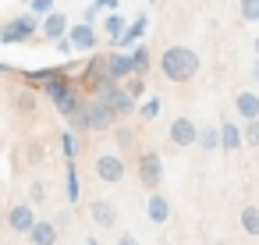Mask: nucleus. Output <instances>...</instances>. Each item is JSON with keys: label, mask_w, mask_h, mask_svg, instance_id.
Returning <instances> with one entry per match:
<instances>
[{"label": "nucleus", "mask_w": 259, "mask_h": 245, "mask_svg": "<svg viewBox=\"0 0 259 245\" xmlns=\"http://www.w3.org/2000/svg\"><path fill=\"white\" fill-rule=\"evenodd\" d=\"M160 71H163V78L167 82H192L195 75H199V54L195 50H188V47H167L163 54H160Z\"/></svg>", "instance_id": "obj_1"}, {"label": "nucleus", "mask_w": 259, "mask_h": 245, "mask_svg": "<svg viewBox=\"0 0 259 245\" xmlns=\"http://www.w3.org/2000/svg\"><path fill=\"white\" fill-rule=\"evenodd\" d=\"M107 82H114V78L107 75V54H93V57L78 68V78H75V86H78L85 96H96Z\"/></svg>", "instance_id": "obj_2"}, {"label": "nucleus", "mask_w": 259, "mask_h": 245, "mask_svg": "<svg viewBox=\"0 0 259 245\" xmlns=\"http://www.w3.org/2000/svg\"><path fill=\"white\" fill-rule=\"evenodd\" d=\"M135 174H139L142 188L156 192V188L163 185V156H160L156 149H142V153L135 156Z\"/></svg>", "instance_id": "obj_3"}, {"label": "nucleus", "mask_w": 259, "mask_h": 245, "mask_svg": "<svg viewBox=\"0 0 259 245\" xmlns=\"http://www.w3.org/2000/svg\"><path fill=\"white\" fill-rule=\"evenodd\" d=\"M36 32H39V18L36 15H18L8 25H0V39L4 43H29Z\"/></svg>", "instance_id": "obj_4"}, {"label": "nucleus", "mask_w": 259, "mask_h": 245, "mask_svg": "<svg viewBox=\"0 0 259 245\" xmlns=\"http://www.w3.org/2000/svg\"><path fill=\"white\" fill-rule=\"evenodd\" d=\"M93 171H96V178H100L103 185H117V181H124L128 164H124V156H121V153H103V156H96Z\"/></svg>", "instance_id": "obj_5"}, {"label": "nucleus", "mask_w": 259, "mask_h": 245, "mask_svg": "<svg viewBox=\"0 0 259 245\" xmlns=\"http://www.w3.org/2000/svg\"><path fill=\"white\" fill-rule=\"evenodd\" d=\"M85 121H89V132H110L114 125H117V117H114V110L103 103V100H85Z\"/></svg>", "instance_id": "obj_6"}, {"label": "nucleus", "mask_w": 259, "mask_h": 245, "mask_svg": "<svg viewBox=\"0 0 259 245\" xmlns=\"http://www.w3.org/2000/svg\"><path fill=\"white\" fill-rule=\"evenodd\" d=\"M195 135H199V125L192 121V117H174L170 121V128H167V139H170V146H178V149H188V146H195Z\"/></svg>", "instance_id": "obj_7"}, {"label": "nucleus", "mask_w": 259, "mask_h": 245, "mask_svg": "<svg viewBox=\"0 0 259 245\" xmlns=\"http://www.w3.org/2000/svg\"><path fill=\"white\" fill-rule=\"evenodd\" d=\"M4 224L15 231V234H29L32 224H36V210L29 202H15L11 210H4Z\"/></svg>", "instance_id": "obj_8"}, {"label": "nucleus", "mask_w": 259, "mask_h": 245, "mask_svg": "<svg viewBox=\"0 0 259 245\" xmlns=\"http://www.w3.org/2000/svg\"><path fill=\"white\" fill-rule=\"evenodd\" d=\"M68 15H61V11H50L43 22H39V36L43 39H50V43H57V39H64L68 36Z\"/></svg>", "instance_id": "obj_9"}, {"label": "nucleus", "mask_w": 259, "mask_h": 245, "mask_svg": "<svg viewBox=\"0 0 259 245\" xmlns=\"http://www.w3.org/2000/svg\"><path fill=\"white\" fill-rule=\"evenodd\" d=\"M11 103H15V110H18L22 117H32V114L39 110V93H36L32 86H18L15 96H11Z\"/></svg>", "instance_id": "obj_10"}, {"label": "nucleus", "mask_w": 259, "mask_h": 245, "mask_svg": "<svg viewBox=\"0 0 259 245\" xmlns=\"http://www.w3.org/2000/svg\"><path fill=\"white\" fill-rule=\"evenodd\" d=\"M107 75L114 82H124L135 75V64H132V54H107Z\"/></svg>", "instance_id": "obj_11"}, {"label": "nucleus", "mask_w": 259, "mask_h": 245, "mask_svg": "<svg viewBox=\"0 0 259 245\" xmlns=\"http://www.w3.org/2000/svg\"><path fill=\"white\" fill-rule=\"evenodd\" d=\"M89 217L96 220V227H114L117 224V206L110 199H93L89 202Z\"/></svg>", "instance_id": "obj_12"}, {"label": "nucleus", "mask_w": 259, "mask_h": 245, "mask_svg": "<svg viewBox=\"0 0 259 245\" xmlns=\"http://www.w3.org/2000/svg\"><path fill=\"white\" fill-rule=\"evenodd\" d=\"M61 75H71V68H39V71H22V78H25V86H32V89H47L54 78H61Z\"/></svg>", "instance_id": "obj_13"}, {"label": "nucleus", "mask_w": 259, "mask_h": 245, "mask_svg": "<svg viewBox=\"0 0 259 245\" xmlns=\"http://www.w3.org/2000/svg\"><path fill=\"white\" fill-rule=\"evenodd\" d=\"M146 217H149L153 224H167V220H170V202H167L163 192H149V199H146Z\"/></svg>", "instance_id": "obj_14"}, {"label": "nucleus", "mask_w": 259, "mask_h": 245, "mask_svg": "<svg viewBox=\"0 0 259 245\" xmlns=\"http://www.w3.org/2000/svg\"><path fill=\"white\" fill-rule=\"evenodd\" d=\"M57 238H61V231H57L54 220H36L32 231H29V241L32 245H57Z\"/></svg>", "instance_id": "obj_15"}, {"label": "nucleus", "mask_w": 259, "mask_h": 245, "mask_svg": "<svg viewBox=\"0 0 259 245\" xmlns=\"http://www.w3.org/2000/svg\"><path fill=\"white\" fill-rule=\"evenodd\" d=\"M234 107H238V117L241 121H255L259 117V93H248V89L234 93Z\"/></svg>", "instance_id": "obj_16"}, {"label": "nucleus", "mask_w": 259, "mask_h": 245, "mask_svg": "<svg viewBox=\"0 0 259 245\" xmlns=\"http://www.w3.org/2000/svg\"><path fill=\"white\" fill-rule=\"evenodd\" d=\"M68 39H71V47L75 50H96V32H93V25H71L68 29Z\"/></svg>", "instance_id": "obj_17"}, {"label": "nucleus", "mask_w": 259, "mask_h": 245, "mask_svg": "<svg viewBox=\"0 0 259 245\" xmlns=\"http://www.w3.org/2000/svg\"><path fill=\"white\" fill-rule=\"evenodd\" d=\"M241 146H245L241 128H238L234 121H220V149H224V153H234V149H241Z\"/></svg>", "instance_id": "obj_18"}, {"label": "nucleus", "mask_w": 259, "mask_h": 245, "mask_svg": "<svg viewBox=\"0 0 259 245\" xmlns=\"http://www.w3.org/2000/svg\"><path fill=\"white\" fill-rule=\"evenodd\" d=\"M238 224H241V231H245V234L259 238V206H255V202L241 206V213H238Z\"/></svg>", "instance_id": "obj_19"}, {"label": "nucleus", "mask_w": 259, "mask_h": 245, "mask_svg": "<svg viewBox=\"0 0 259 245\" xmlns=\"http://www.w3.org/2000/svg\"><path fill=\"white\" fill-rule=\"evenodd\" d=\"M114 142H117L121 153H132V149L139 146V132L128 128V125H114Z\"/></svg>", "instance_id": "obj_20"}, {"label": "nucleus", "mask_w": 259, "mask_h": 245, "mask_svg": "<svg viewBox=\"0 0 259 245\" xmlns=\"http://www.w3.org/2000/svg\"><path fill=\"white\" fill-rule=\"evenodd\" d=\"M142 32H146V15H139V18H135L128 29H124V36H121L114 47H135V43L142 39Z\"/></svg>", "instance_id": "obj_21"}, {"label": "nucleus", "mask_w": 259, "mask_h": 245, "mask_svg": "<svg viewBox=\"0 0 259 245\" xmlns=\"http://www.w3.org/2000/svg\"><path fill=\"white\" fill-rule=\"evenodd\" d=\"M195 146L199 149H206V153H213V149H220V128H199V135H195Z\"/></svg>", "instance_id": "obj_22"}, {"label": "nucleus", "mask_w": 259, "mask_h": 245, "mask_svg": "<svg viewBox=\"0 0 259 245\" xmlns=\"http://www.w3.org/2000/svg\"><path fill=\"white\" fill-rule=\"evenodd\" d=\"M103 32H107V39H110V43H117V39L124 36V18H121L117 11H110V15L103 18Z\"/></svg>", "instance_id": "obj_23"}, {"label": "nucleus", "mask_w": 259, "mask_h": 245, "mask_svg": "<svg viewBox=\"0 0 259 245\" xmlns=\"http://www.w3.org/2000/svg\"><path fill=\"white\" fill-rule=\"evenodd\" d=\"M135 110H139V117H142V121H156V117L163 114V103H160V96H149V100H142Z\"/></svg>", "instance_id": "obj_24"}, {"label": "nucleus", "mask_w": 259, "mask_h": 245, "mask_svg": "<svg viewBox=\"0 0 259 245\" xmlns=\"http://www.w3.org/2000/svg\"><path fill=\"white\" fill-rule=\"evenodd\" d=\"M132 64H135V75H139V78H146V71H149V64H153V61H149V47H142V43H139V47L132 50Z\"/></svg>", "instance_id": "obj_25"}, {"label": "nucleus", "mask_w": 259, "mask_h": 245, "mask_svg": "<svg viewBox=\"0 0 259 245\" xmlns=\"http://www.w3.org/2000/svg\"><path fill=\"white\" fill-rule=\"evenodd\" d=\"M121 89H124V93H128V96H132L135 103H139V100L146 96V78H139V75H132V78H124V82H121Z\"/></svg>", "instance_id": "obj_26"}, {"label": "nucleus", "mask_w": 259, "mask_h": 245, "mask_svg": "<svg viewBox=\"0 0 259 245\" xmlns=\"http://www.w3.org/2000/svg\"><path fill=\"white\" fill-rule=\"evenodd\" d=\"M241 22H259V0H238Z\"/></svg>", "instance_id": "obj_27"}, {"label": "nucleus", "mask_w": 259, "mask_h": 245, "mask_svg": "<svg viewBox=\"0 0 259 245\" xmlns=\"http://www.w3.org/2000/svg\"><path fill=\"white\" fill-rule=\"evenodd\" d=\"M61 149H64V156L68 160H75V153H78V135L68 128V132H61Z\"/></svg>", "instance_id": "obj_28"}, {"label": "nucleus", "mask_w": 259, "mask_h": 245, "mask_svg": "<svg viewBox=\"0 0 259 245\" xmlns=\"http://www.w3.org/2000/svg\"><path fill=\"white\" fill-rule=\"evenodd\" d=\"M78 195H82V188H78V171H75V164L68 160V202H78Z\"/></svg>", "instance_id": "obj_29"}, {"label": "nucleus", "mask_w": 259, "mask_h": 245, "mask_svg": "<svg viewBox=\"0 0 259 245\" xmlns=\"http://www.w3.org/2000/svg\"><path fill=\"white\" fill-rule=\"evenodd\" d=\"M241 139H245V146H255V149H259V117H255V121H245Z\"/></svg>", "instance_id": "obj_30"}, {"label": "nucleus", "mask_w": 259, "mask_h": 245, "mask_svg": "<svg viewBox=\"0 0 259 245\" xmlns=\"http://www.w3.org/2000/svg\"><path fill=\"white\" fill-rule=\"evenodd\" d=\"M68 125H71V132H75V135H78V132H89V121H85V103H82V107L68 117Z\"/></svg>", "instance_id": "obj_31"}, {"label": "nucleus", "mask_w": 259, "mask_h": 245, "mask_svg": "<svg viewBox=\"0 0 259 245\" xmlns=\"http://www.w3.org/2000/svg\"><path fill=\"white\" fill-rule=\"evenodd\" d=\"M25 160H29V164H43V160H47V146H43V142H29V146H25Z\"/></svg>", "instance_id": "obj_32"}, {"label": "nucleus", "mask_w": 259, "mask_h": 245, "mask_svg": "<svg viewBox=\"0 0 259 245\" xmlns=\"http://www.w3.org/2000/svg\"><path fill=\"white\" fill-rule=\"evenodd\" d=\"M43 199H47V185H43V181H32V185H29V199H25V202H29V206H39Z\"/></svg>", "instance_id": "obj_33"}, {"label": "nucleus", "mask_w": 259, "mask_h": 245, "mask_svg": "<svg viewBox=\"0 0 259 245\" xmlns=\"http://www.w3.org/2000/svg\"><path fill=\"white\" fill-rule=\"evenodd\" d=\"M50 11H54V0H32V15L36 18H47Z\"/></svg>", "instance_id": "obj_34"}, {"label": "nucleus", "mask_w": 259, "mask_h": 245, "mask_svg": "<svg viewBox=\"0 0 259 245\" xmlns=\"http://www.w3.org/2000/svg\"><path fill=\"white\" fill-rule=\"evenodd\" d=\"M57 50H61V54H75V47H71V39H68V36H64V39H57Z\"/></svg>", "instance_id": "obj_35"}, {"label": "nucleus", "mask_w": 259, "mask_h": 245, "mask_svg": "<svg viewBox=\"0 0 259 245\" xmlns=\"http://www.w3.org/2000/svg\"><path fill=\"white\" fill-rule=\"evenodd\" d=\"M117 245H139V238H135V234H121Z\"/></svg>", "instance_id": "obj_36"}, {"label": "nucleus", "mask_w": 259, "mask_h": 245, "mask_svg": "<svg viewBox=\"0 0 259 245\" xmlns=\"http://www.w3.org/2000/svg\"><path fill=\"white\" fill-rule=\"evenodd\" d=\"M248 75H252V82L259 86V57H255V64H252V71H248Z\"/></svg>", "instance_id": "obj_37"}, {"label": "nucleus", "mask_w": 259, "mask_h": 245, "mask_svg": "<svg viewBox=\"0 0 259 245\" xmlns=\"http://www.w3.org/2000/svg\"><path fill=\"white\" fill-rule=\"evenodd\" d=\"M252 50H255V57H259V36H255V39H252Z\"/></svg>", "instance_id": "obj_38"}, {"label": "nucleus", "mask_w": 259, "mask_h": 245, "mask_svg": "<svg viewBox=\"0 0 259 245\" xmlns=\"http://www.w3.org/2000/svg\"><path fill=\"white\" fill-rule=\"evenodd\" d=\"M0 224H4V206H0Z\"/></svg>", "instance_id": "obj_39"}, {"label": "nucleus", "mask_w": 259, "mask_h": 245, "mask_svg": "<svg viewBox=\"0 0 259 245\" xmlns=\"http://www.w3.org/2000/svg\"><path fill=\"white\" fill-rule=\"evenodd\" d=\"M213 245H227V241H213Z\"/></svg>", "instance_id": "obj_40"}]
</instances>
